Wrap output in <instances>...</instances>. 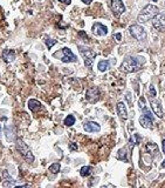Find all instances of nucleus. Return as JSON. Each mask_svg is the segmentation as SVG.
I'll return each instance as SVG.
<instances>
[{
    "label": "nucleus",
    "mask_w": 165,
    "mask_h": 188,
    "mask_svg": "<svg viewBox=\"0 0 165 188\" xmlns=\"http://www.w3.org/2000/svg\"><path fill=\"white\" fill-rule=\"evenodd\" d=\"M152 25L158 31H165V14H156L152 18Z\"/></svg>",
    "instance_id": "1a4fd4ad"
},
{
    "label": "nucleus",
    "mask_w": 165,
    "mask_h": 188,
    "mask_svg": "<svg viewBox=\"0 0 165 188\" xmlns=\"http://www.w3.org/2000/svg\"><path fill=\"white\" fill-rule=\"evenodd\" d=\"M142 109H143V115L139 118V124H140L142 127H144V128H151L152 124H153V120H155L153 115H152V113L145 106L142 108Z\"/></svg>",
    "instance_id": "39448f33"
},
{
    "label": "nucleus",
    "mask_w": 165,
    "mask_h": 188,
    "mask_svg": "<svg viewBox=\"0 0 165 188\" xmlns=\"http://www.w3.org/2000/svg\"><path fill=\"white\" fill-rule=\"evenodd\" d=\"M0 136H1V126H0Z\"/></svg>",
    "instance_id": "473e14b6"
},
{
    "label": "nucleus",
    "mask_w": 165,
    "mask_h": 188,
    "mask_svg": "<svg viewBox=\"0 0 165 188\" xmlns=\"http://www.w3.org/2000/svg\"><path fill=\"white\" fill-rule=\"evenodd\" d=\"M28 107H29V109H31L32 112H38V111H40V109L42 108V105H41L38 100L31 99V100L28 101Z\"/></svg>",
    "instance_id": "dca6fc26"
},
{
    "label": "nucleus",
    "mask_w": 165,
    "mask_h": 188,
    "mask_svg": "<svg viewBox=\"0 0 165 188\" xmlns=\"http://www.w3.org/2000/svg\"><path fill=\"white\" fill-rule=\"evenodd\" d=\"M158 7L155 6V5H152V4H150V5H147L144 9H142V12L139 13L138 18V22H147L149 20H151V19L153 18L156 14H158Z\"/></svg>",
    "instance_id": "f03ea898"
},
{
    "label": "nucleus",
    "mask_w": 165,
    "mask_h": 188,
    "mask_svg": "<svg viewBox=\"0 0 165 188\" xmlns=\"http://www.w3.org/2000/svg\"><path fill=\"white\" fill-rule=\"evenodd\" d=\"M116 108H117V113H118L120 118L123 119V120H127V119H128V111H127L125 105H124L123 102H118Z\"/></svg>",
    "instance_id": "2eb2a0df"
},
{
    "label": "nucleus",
    "mask_w": 165,
    "mask_h": 188,
    "mask_svg": "<svg viewBox=\"0 0 165 188\" xmlns=\"http://www.w3.org/2000/svg\"><path fill=\"white\" fill-rule=\"evenodd\" d=\"M45 43H46V46H47V48L49 50V48H52L53 45H55L56 44V40L55 39H45Z\"/></svg>",
    "instance_id": "5701e85b"
},
{
    "label": "nucleus",
    "mask_w": 165,
    "mask_h": 188,
    "mask_svg": "<svg viewBox=\"0 0 165 188\" xmlns=\"http://www.w3.org/2000/svg\"><path fill=\"white\" fill-rule=\"evenodd\" d=\"M115 38H116V40H117V41H121V38H122L121 33H117V34H115Z\"/></svg>",
    "instance_id": "cd10ccee"
},
{
    "label": "nucleus",
    "mask_w": 165,
    "mask_h": 188,
    "mask_svg": "<svg viewBox=\"0 0 165 188\" xmlns=\"http://www.w3.org/2000/svg\"><path fill=\"white\" fill-rule=\"evenodd\" d=\"M150 104H151V107H152V111L153 113L157 114V117L163 118V109H162V105L158 100H152V98L150 99Z\"/></svg>",
    "instance_id": "ddd939ff"
},
{
    "label": "nucleus",
    "mask_w": 165,
    "mask_h": 188,
    "mask_svg": "<svg viewBox=\"0 0 165 188\" xmlns=\"http://www.w3.org/2000/svg\"><path fill=\"white\" fill-rule=\"evenodd\" d=\"M150 97L151 98H155L156 97V91H155L153 86H150Z\"/></svg>",
    "instance_id": "393cba45"
},
{
    "label": "nucleus",
    "mask_w": 165,
    "mask_h": 188,
    "mask_svg": "<svg viewBox=\"0 0 165 188\" xmlns=\"http://www.w3.org/2000/svg\"><path fill=\"white\" fill-rule=\"evenodd\" d=\"M15 51L13 50H4L2 52V58H4V61L5 63H12L15 60Z\"/></svg>",
    "instance_id": "4468645a"
},
{
    "label": "nucleus",
    "mask_w": 165,
    "mask_h": 188,
    "mask_svg": "<svg viewBox=\"0 0 165 188\" xmlns=\"http://www.w3.org/2000/svg\"><path fill=\"white\" fill-rule=\"evenodd\" d=\"M86 98L89 102H96L98 99H100V91L98 88H89L87 91V94H86Z\"/></svg>",
    "instance_id": "9d476101"
},
{
    "label": "nucleus",
    "mask_w": 165,
    "mask_h": 188,
    "mask_svg": "<svg viewBox=\"0 0 165 188\" xmlns=\"http://www.w3.org/2000/svg\"><path fill=\"white\" fill-rule=\"evenodd\" d=\"M144 106H145V99L142 97V98H139V107L143 108Z\"/></svg>",
    "instance_id": "a878e982"
},
{
    "label": "nucleus",
    "mask_w": 165,
    "mask_h": 188,
    "mask_svg": "<svg viewBox=\"0 0 165 188\" xmlns=\"http://www.w3.org/2000/svg\"><path fill=\"white\" fill-rule=\"evenodd\" d=\"M83 128H84V131L88 132V133H96V132H100L101 126L98 125L97 122H94V121H87L83 125Z\"/></svg>",
    "instance_id": "f8f14e48"
},
{
    "label": "nucleus",
    "mask_w": 165,
    "mask_h": 188,
    "mask_svg": "<svg viewBox=\"0 0 165 188\" xmlns=\"http://www.w3.org/2000/svg\"><path fill=\"white\" fill-rule=\"evenodd\" d=\"M144 63V59L142 56H127L121 65V71L124 73H132L140 70Z\"/></svg>",
    "instance_id": "f257e3e1"
},
{
    "label": "nucleus",
    "mask_w": 165,
    "mask_h": 188,
    "mask_svg": "<svg viewBox=\"0 0 165 188\" xmlns=\"http://www.w3.org/2000/svg\"><path fill=\"white\" fill-rule=\"evenodd\" d=\"M69 148H70V151H76V149H78V146H76V143H70Z\"/></svg>",
    "instance_id": "bb28decb"
},
{
    "label": "nucleus",
    "mask_w": 165,
    "mask_h": 188,
    "mask_svg": "<svg viewBox=\"0 0 165 188\" xmlns=\"http://www.w3.org/2000/svg\"><path fill=\"white\" fill-rule=\"evenodd\" d=\"M82 1H83L84 4H87V5H89V4H90V2L93 1V0H82Z\"/></svg>",
    "instance_id": "c756f323"
},
{
    "label": "nucleus",
    "mask_w": 165,
    "mask_h": 188,
    "mask_svg": "<svg viewBox=\"0 0 165 188\" xmlns=\"http://www.w3.org/2000/svg\"><path fill=\"white\" fill-rule=\"evenodd\" d=\"M110 7H111V11H113L114 15L116 18L121 17L122 14L125 12V6H124L122 0H111L110 1Z\"/></svg>",
    "instance_id": "6e6552de"
},
{
    "label": "nucleus",
    "mask_w": 165,
    "mask_h": 188,
    "mask_svg": "<svg viewBox=\"0 0 165 188\" xmlns=\"http://www.w3.org/2000/svg\"><path fill=\"white\" fill-rule=\"evenodd\" d=\"M93 33L100 36H107L108 34V28H107V26L100 24V22H96V24L93 25Z\"/></svg>",
    "instance_id": "9b49d317"
},
{
    "label": "nucleus",
    "mask_w": 165,
    "mask_h": 188,
    "mask_svg": "<svg viewBox=\"0 0 165 188\" xmlns=\"http://www.w3.org/2000/svg\"><path fill=\"white\" fill-rule=\"evenodd\" d=\"M109 67V61L108 60H101L98 63V70L101 72H105Z\"/></svg>",
    "instance_id": "aec40b11"
},
{
    "label": "nucleus",
    "mask_w": 165,
    "mask_h": 188,
    "mask_svg": "<svg viewBox=\"0 0 165 188\" xmlns=\"http://www.w3.org/2000/svg\"><path fill=\"white\" fill-rule=\"evenodd\" d=\"M78 51H80V53L83 55V58H84V63H86V66L87 67H91V65L94 63V59H95L96 56V53L91 50V48H89V47H84V46H78Z\"/></svg>",
    "instance_id": "20e7f679"
},
{
    "label": "nucleus",
    "mask_w": 165,
    "mask_h": 188,
    "mask_svg": "<svg viewBox=\"0 0 165 188\" xmlns=\"http://www.w3.org/2000/svg\"><path fill=\"white\" fill-rule=\"evenodd\" d=\"M4 176L7 179V181H6V182H4V187H15V186L18 185L17 182H15L14 180L9 176L8 173H7L6 170H4Z\"/></svg>",
    "instance_id": "f3484780"
},
{
    "label": "nucleus",
    "mask_w": 165,
    "mask_h": 188,
    "mask_svg": "<svg viewBox=\"0 0 165 188\" xmlns=\"http://www.w3.org/2000/svg\"><path fill=\"white\" fill-rule=\"evenodd\" d=\"M17 148H18V151L22 154V156H24L26 160H28V162H32L34 160V156H33L32 152L29 151V148L26 146V143L24 142L21 139H18L17 140Z\"/></svg>",
    "instance_id": "0eeeda50"
},
{
    "label": "nucleus",
    "mask_w": 165,
    "mask_h": 188,
    "mask_svg": "<svg viewBox=\"0 0 165 188\" xmlns=\"http://www.w3.org/2000/svg\"><path fill=\"white\" fill-rule=\"evenodd\" d=\"M54 56L61 59L63 63H75L78 60L75 54L73 53L70 51V48H68V47H64V48H62L60 51H58L56 53H54Z\"/></svg>",
    "instance_id": "7ed1b4c3"
},
{
    "label": "nucleus",
    "mask_w": 165,
    "mask_h": 188,
    "mask_svg": "<svg viewBox=\"0 0 165 188\" xmlns=\"http://www.w3.org/2000/svg\"><path fill=\"white\" fill-rule=\"evenodd\" d=\"M147 151H148L152 156H157V155H158V146H157L156 143L150 142L147 145Z\"/></svg>",
    "instance_id": "a211bd4d"
},
{
    "label": "nucleus",
    "mask_w": 165,
    "mask_h": 188,
    "mask_svg": "<svg viewBox=\"0 0 165 188\" xmlns=\"http://www.w3.org/2000/svg\"><path fill=\"white\" fill-rule=\"evenodd\" d=\"M163 153H165V140L163 141Z\"/></svg>",
    "instance_id": "7c9ffc66"
},
{
    "label": "nucleus",
    "mask_w": 165,
    "mask_h": 188,
    "mask_svg": "<svg viewBox=\"0 0 165 188\" xmlns=\"http://www.w3.org/2000/svg\"><path fill=\"white\" fill-rule=\"evenodd\" d=\"M49 170L54 173V174H56V173H59V170H60V163H53L52 166L49 167Z\"/></svg>",
    "instance_id": "b1692460"
},
{
    "label": "nucleus",
    "mask_w": 165,
    "mask_h": 188,
    "mask_svg": "<svg viewBox=\"0 0 165 188\" xmlns=\"http://www.w3.org/2000/svg\"><path fill=\"white\" fill-rule=\"evenodd\" d=\"M61 2H63V4H66V5H69L70 2H71V0H59Z\"/></svg>",
    "instance_id": "c85d7f7f"
},
{
    "label": "nucleus",
    "mask_w": 165,
    "mask_h": 188,
    "mask_svg": "<svg viewBox=\"0 0 165 188\" xmlns=\"http://www.w3.org/2000/svg\"><path fill=\"white\" fill-rule=\"evenodd\" d=\"M80 174H81V176H89L90 174H91V167L90 166H83L81 170H80Z\"/></svg>",
    "instance_id": "6ab92c4d"
},
{
    "label": "nucleus",
    "mask_w": 165,
    "mask_h": 188,
    "mask_svg": "<svg viewBox=\"0 0 165 188\" xmlns=\"http://www.w3.org/2000/svg\"><path fill=\"white\" fill-rule=\"evenodd\" d=\"M63 124L66 126H73L75 124V117H74V115H68V117L64 119Z\"/></svg>",
    "instance_id": "4be33fe9"
},
{
    "label": "nucleus",
    "mask_w": 165,
    "mask_h": 188,
    "mask_svg": "<svg viewBox=\"0 0 165 188\" xmlns=\"http://www.w3.org/2000/svg\"><path fill=\"white\" fill-rule=\"evenodd\" d=\"M127 148H122L118 151V159L120 160H123V161H128V158H127Z\"/></svg>",
    "instance_id": "412c9836"
},
{
    "label": "nucleus",
    "mask_w": 165,
    "mask_h": 188,
    "mask_svg": "<svg viewBox=\"0 0 165 188\" xmlns=\"http://www.w3.org/2000/svg\"><path fill=\"white\" fill-rule=\"evenodd\" d=\"M129 32H130L131 36H134L136 40H138V41H143V40L147 39L145 29L142 26H139V25H131L129 27Z\"/></svg>",
    "instance_id": "423d86ee"
},
{
    "label": "nucleus",
    "mask_w": 165,
    "mask_h": 188,
    "mask_svg": "<svg viewBox=\"0 0 165 188\" xmlns=\"http://www.w3.org/2000/svg\"><path fill=\"white\" fill-rule=\"evenodd\" d=\"M162 167H163V168H165V159H164V161L162 162Z\"/></svg>",
    "instance_id": "2f4dec72"
}]
</instances>
